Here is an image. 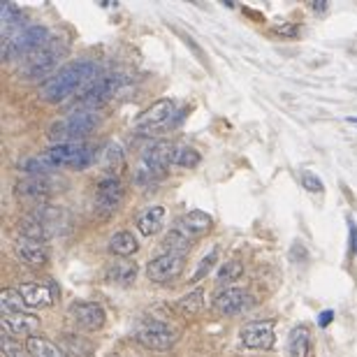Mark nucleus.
<instances>
[{"label": "nucleus", "mask_w": 357, "mask_h": 357, "mask_svg": "<svg viewBox=\"0 0 357 357\" xmlns=\"http://www.w3.org/2000/svg\"><path fill=\"white\" fill-rule=\"evenodd\" d=\"M98 76L100 68L93 61H72L68 65H63L49 81H44L37 95H40V100L49 102V105H61V102L76 98L81 91H86Z\"/></svg>", "instance_id": "nucleus-1"}, {"label": "nucleus", "mask_w": 357, "mask_h": 357, "mask_svg": "<svg viewBox=\"0 0 357 357\" xmlns=\"http://www.w3.org/2000/svg\"><path fill=\"white\" fill-rule=\"evenodd\" d=\"M68 56V42L61 37H51L42 49L23 59L17 68V76L23 81H49L59 72V65Z\"/></svg>", "instance_id": "nucleus-2"}, {"label": "nucleus", "mask_w": 357, "mask_h": 357, "mask_svg": "<svg viewBox=\"0 0 357 357\" xmlns=\"http://www.w3.org/2000/svg\"><path fill=\"white\" fill-rule=\"evenodd\" d=\"M98 125H100V114L95 110H70L68 116L54 121V123L49 125L47 137L51 146L79 144L84 142V137L91 135Z\"/></svg>", "instance_id": "nucleus-3"}, {"label": "nucleus", "mask_w": 357, "mask_h": 357, "mask_svg": "<svg viewBox=\"0 0 357 357\" xmlns=\"http://www.w3.org/2000/svg\"><path fill=\"white\" fill-rule=\"evenodd\" d=\"M49 40H51V35L44 26H37V23L23 26V28L17 30L14 35H10L3 40V61L21 63L23 59H28L30 54H35L37 49H42Z\"/></svg>", "instance_id": "nucleus-4"}, {"label": "nucleus", "mask_w": 357, "mask_h": 357, "mask_svg": "<svg viewBox=\"0 0 357 357\" xmlns=\"http://www.w3.org/2000/svg\"><path fill=\"white\" fill-rule=\"evenodd\" d=\"M44 158L56 167H70V170H88L98 158V146L79 142V144H61V146H51L44 151Z\"/></svg>", "instance_id": "nucleus-5"}, {"label": "nucleus", "mask_w": 357, "mask_h": 357, "mask_svg": "<svg viewBox=\"0 0 357 357\" xmlns=\"http://www.w3.org/2000/svg\"><path fill=\"white\" fill-rule=\"evenodd\" d=\"M123 86L121 74H100L86 91H81L74 98V110H95L98 112L105 102H110Z\"/></svg>", "instance_id": "nucleus-6"}, {"label": "nucleus", "mask_w": 357, "mask_h": 357, "mask_svg": "<svg viewBox=\"0 0 357 357\" xmlns=\"http://www.w3.org/2000/svg\"><path fill=\"white\" fill-rule=\"evenodd\" d=\"M135 339H137V343H142L144 348L163 353V350H170L176 343V332L163 320L144 318L135 329Z\"/></svg>", "instance_id": "nucleus-7"}, {"label": "nucleus", "mask_w": 357, "mask_h": 357, "mask_svg": "<svg viewBox=\"0 0 357 357\" xmlns=\"http://www.w3.org/2000/svg\"><path fill=\"white\" fill-rule=\"evenodd\" d=\"M123 197H125V188H123V183H121L119 176L107 174L95 183L93 204L102 216H110V214L116 212V209L121 207V202H123Z\"/></svg>", "instance_id": "nucleus-8"}, {"label": "nucleus", "mask_w": 357, "mask_h": 357, "mask_svg": "<svg viewBox=\"0 0 357 357\" xmlns=\"http://www.w3.org/2000/svg\"><path fill=\"white\" fill-rule=\"evenodd\" d=\"M172 116H174V102H172L170 98H161L139 114L137 121H135V127L139 132L153 135V132H161L163 127L172 121Z\"/></svg>", "instance_id": "nucleus-9"}, {"label": "nucleus", "mask_w": 357, "mask_h": 357, "mask_svg": "<svg viewBox=\"0 0 357 357\" xmlns=\"http://www.w3.org/2000/svg\"><path fill=\"white\" fill-rule=\"evenodd\" d=\"M23 302L28 309H47L59 299V285L54 278H44V280H33V283H21L19 285Z\"/></svg>", "instance_id": "nucleus-10"}, {"label": "nucleus", "mask_w": 357, "mask_h": 357, "mask_svg": "<svg viewBox=\"0 0 357 357\" xmlns=\"http://www.w3.org/2000/svg\"><path fill=\"white\" fill-rule=\"evenodd\" d=\"M68 316L84 332H100L107 323L105 309L98 302H72L68 309Z\"/></svg>", "instance_id": "nucleus-11"}, {"label": "nucleus", "mask_w": 357, "mask_h": 357, "mask_svg": "<svg viewBox=\"0 0 357 357\" xmlns=\"http://www.w3.org/2000/svg\"><path fill=\"white\" fill-rule=\"evenodd\" d=\"M183 267H186L183 255L163 253L146 265V276H149L153 283H172V280H176L183 274Z\"/></svg>", "instance_id": "nucleus-12"}, {"label": "nucleus", "mask_w": 357, "mask_h": 357, "mask_svg": "<svg viewBox=\"0 0 357 357\" xmlns=\"http://www.w3.org/2000/svg\"><path fill=\"white\" fill-rule=\"evenodd\" d=\"M239 339L246 348L251 350H272L274 341H276V334H274V325L272 323H248L241 327Z\"/></svg>", "instance_id": "nucleus-13"}, {"label": "nucleus", "mask_w": 357, "mask_h": 357, "mask_svg": "<svg viewBox=\"0 0 357 357\" xmlns=\"http://www.w3.org/2000/svg\"><path fill=\"white\" fill-rule=\"evenodd\" d=\"M174 158V144L172 142H153L151 146H146L139 163H144L158 178H163L167 174V167L172 165Z\"/></svg>", "instance_id": "nucleus-14"}, {"label": "nucleus", "mask_w": 357, "mask_h": 357, "mask_svg": "<svg viewBox=\"0 0 357 357\" xmlns=\"http://www.w3.org/2000/svg\"><path fill=\"white\" fill-rule=\"evenodd\" d=\"M253 306V299L246 290L239 288H223V292L214 297V309L218 311L221 316H237L244 314Z\"/></svg>", "instance_id": "nucleus-15"}, {"label": "nucleus", "mask_w": 357, "mask_h": 357, "mask_svg": "<svg viewBox=\"0 0 357 357\" xmlns=\"http://www.w3.org/2000/svg\"><path fill=\"white\" fill-rule=\"evenodd\" d=\"M0 325H3L5 334L30 339V336H35V332L40 329V318L33 314H3Z\"/></svg>", "instance_id": "nucleus-16"}, {"label": "nucleus", "mask_w": 357, "mask_h": 357, "mask_svg": "<svg viewBox=\"0 0 357 357\" xmlns=\"http://www.w3.org/2000/svg\"><path fill=\"white\" fill-rule=\"evenodd\" d=\"M14 253L19 258V263H23L26 267H44L49 260V253H47V246L40 244V241H30V239H23L19 237L14 241Z\"/></svg>", "instance_id": "nucleus-17"}, {"label": "nucleus", "mask_w": 357, "mask_h": 357, "mask_svg": "<svg viewBox=\"0 0 357 357\" xmlns=\"http://www.w3.org/2000/svg\"><path fill=\"white\" fill-rule=\"evenodd\" d=\"M17 195L26 197V200H47V197L54 193V178L51 176H26L21 181H17Z\"/></svg>", "instance_id": "nucleus-18"}, {"label": "nucleus", "mask_w": 357, "mask_h": 357, "mask_svg": "<svg viewBox=\"0 0 357 357\" xmlns=\"http://www.w3.org/2000/svg\"><path fill=\"white\" fill-rule=\"evenodd\" d=\"M17 229H19V237L30 239V241H40V244H44V241L51 237L47 221H42L37 214L21 216V218L17 221Z\"/></svg>", "instance_id": "nucleus-19"}, {"label": "nucleus", "mask_w": 357, "mask_h": 357, "mask_svg": "<svg viewBox=\"0 0 357 357\" xmlns=\"http://www.w3.org/2000/svg\"><path fill=\"white\" fill-rule=\"evenodd\" d=\"M105 278L110 283L119 285V288H130L137 280V265L130 263V260H114V263L107 267Z\"/></svg>", "instance_id": "nucleus-20"}, {"label": "nucleus", "mask_w": 357, "mask_h": 357, "mask_svg": "<svg viewBox=\"0 0 357 357\" xmlns=\"http://www.w3.org/2000/svg\"><path fill=\"white\" fill-rule=\"evenodd\" d=\"M165 225V207H149L137 216V229L144 237H153Z\"/></svg>", "instance_id": "nucleus-21"}, {"label": "nucleus", "mask_w": 357, "mask_h": 357, "mask_svg": "<svg viewBox=\"0 0 357 357\" xmlns=\"http://www.w3.org/2000/svg\"><path fill=\"white\" fill-rule=\"evenodd\" d=\"M178 225H181V229L186 234H193V237H197V234H204V232H209V229H212L214 218L207 212L193 209V212H188L186 216H181Z\"/></svg>", "instance_id": "nucleus-22"}, {"label": "nucleus", "mask_w": 357, "mask_h": 357, "mask_svg": "<svg viewBox=\"0 0 357 357\" xmlns=\"http://www.w3.org/2000/svg\"><path fill=\"white\" fill-rule=\"evenodd\" d=\"M26 353L30 357H68L65 350L56 346L54 341L44 339V336H30V339H26Z\"/></svg>", "instance_id": "nucleus-23"}, {"label": "nucleus", "mask_w": 357, "mask_h": 357, "mask_svg": "<svg viewBox=\"0 0 357 357\" xmlns=\"http://www.w3.org/2000/svg\"><path fill=\"white\" fill-rule=\"evenodd\" d=\"M110 251L114 255H119V258H130V255H135L139 251V244H137L135 234L127 232V229H121V232L112 234Z\"/></svg>", "instance_id": "nucleus-24"}, {"label": "nucleus", "mask_w": 357, "mask_h": 357, "mask_svg": "<svg viewBox=\"0 0 357 357\" xmlns=\"http://www.w3.org/2000/svg\"><path fill=\"white\" fill-rule=\"evenodd\" d=\"M17 170L23 172V174H28V176H51V172H54V165H51L47 158H44V153H40V156L21 158V161L17 163Z\"/></svg>", "instance_id": "nucleus-25"}, {"label": "nucleus", "mask_w": 357, "mask_h": 357, "mask_svg": "<svg viewBox=\"0 0 357 357\" xmlns=\"http://www.w3.org/2000/svg\"><path fill=\"white\" fill-rule=\"evenodd\" d=\"M190 234L183 232L181 227H176V229H170L167 234H165V239H163V248H165V253H172V255H186L190 251Z\"/></svg>", "instance_id": "nucleus-26"}, {"label": "nucleus", "mask_w": 357, "mask_h": 357, "mask_svg": "<svg viewBox=\"0 0 357 357\" xmlns=\"http://www.w3.org/2000/svg\"><path fill=\"white\" fill-rule=\"evenodd\" d=\"M23 19H21V10L12 3L3 5V14H0V28H3V40L10 35H14L17 30L23 28Z\"/></svg>", "instance_id": "nucleus-27"}, {"label": "nucleus", "mask_w": 357, "mask_h": 357, "mask_svg": "<svg viewBox=\"0 0 357 357\" xmlns=\"http://www.w3.org/2000/svg\"><path fill=\"white\" fill-rule=\"evenodd\" d=\"M105 167L110 170V176H121L125 172V153L121 144L110 142L105 149Z\"/></svg>", "instance_id": "nucleus-28"}, {"label": "nucleus", "mask_w": 357, "mask_h": 357, "mask_svg": "<svg viewBox=\"0 0 357 357\" xmlns=\"http://www.w3.org/2000/svg\"><path fill=\"white\" fill-rule=\"evenodd\" d=\"M309 353V329L299 325L288 334V357H306Z\"/></svg>", "instance_id": "nucleus-29"}, {"label": "nucleus", "mask_w": 357, "mask_h": 357, "mask_svg": "<svg viewBox=\"0 0 357 357\" xmlns=\"http://www.w3.org/2000/svg\"><path fill=\"white\" fill-rule=\"evenodd\" d=\"M174 167L183 170H195L200 165V153H197L190 144H174V158H172Z\"/></svg>", "instance_id": "nucleus-30"}, {"label": "nucleus", "mask_w": 357, "mask_h": 357, "mask_svg": "<svg viewBox=\"0 0 357 357\" xmlns=\"http://www.w3.org/2000/svg\"><path fill=\"white\" fill-rule=\"evenodd\" d=\"M0 309H3V314H28V306H26L21 292L19 288H5L0 292Z\"/></svg>", "instance_id": "nucleus-31"}, {"label": "nucleus", "mask_w": 357, "mask_h": 357, "mask_svg": "<svg viewBox=\"0 0 357 357\" xmlns=\"http://www.w3.org/2000/svg\"><path fill=\"white\" fill-rule=\"evenodd\" d=\"M244 276V265L241 260H227V263L221 265L218 276H216V283L218 285H232Z\"/></svg>", "instance_id": "nucleus-32"}, {"label": "nucleus", "mask_w": 357, "mask_h": 357, "mask_svg": "<svg viewBox=\"0 0 357 357\" xmlns=\"http://www.w3.org/2000/svg\"><path fill=\"white\" fill-rule=\"evenodd\" d=\"M202 297H204V290H193V292H188L186 297L178 302V311H183L186 316H195V314H200V309H202Z\"/></svg>", "instance_id": "nucleus-33"}, {"label": "nucleus", "mask_w": 357, "mask_h": 357, "mask_svg": "<svg viewBox=\"0 0 357 357\" xmlns=\"http://www.w3.org/2000/svg\"><path fill=\"white\" fill-rule=\"evenodd\" d=\"M216 260H218V251H212L207 255V258H202V263L197 265V269H195V274H193V283H197V280H202L204 276H207L209 274V269H212V267L216 265Z\"/></svg>", "instance_id": "nucleus-34"}, {"label": "nucleus", "mask_w": 357, "mask_h": 357, "mask_svg": "<svg viewBox=\"0 0 357 357\" xmlns=\"http://www.w3.org/2000/svg\"><path fill=\"white\" fill-rule=\"evenodd\" d=\"M79 348L81 350H88V353H91V346H88L86 341L76 339V336H74V339H72V336H65V348H63V350H65L68 357H76V355H79Z\"/></svg>", "instance_id": "nucleus-35"}, {"label": "nucleus", "mask_w": 357, "mask_h": 357, "mask_svg": "<svg viewBox=\"0 0 357 357\" xmlns=\"http://www.w3.org/2000/svg\"><path fill=\"white\" fill-rule=\"evenodd\" d=\"M3 353L5 357H23V348L10 334H3Z\"/></svg>", "instance_id": "nucleus-36"}, {"label": "nucleus", "mask_w": 357, "mask_h": 357, "mask_svg": "<svg viewBox=\"0 0 357 357\" xmlns=\"http://www.w3.org/2000/svg\"><path fill=\"white\" fill-rule=\"evenodd\" d=\"M302 186L309 190V193H323V181L311 172H304L302 174Z\"/></svg>", "instance_id": "nucleus-37"}, {"label": "nucleus", "mask_w": 357, "mask_h": 357, "mask_svg": "<svg viewBox=\"0 0 357 357\" xmlns=\"http://www.w3.org/2000/svg\"><path fill=\"white\" fill-rule=\"evenodd\" d=\"M274 35L288 37V40H292V37L299 35V26H295V23H280V26H276V28H274Z\"/></svg>", "instance_id": "nucleus-38"}, {"label": "nucleus", "mask_w": 357, "mask_h": 357, "mask_svg": "<svg viewBox=\"0 0 357 357\" xmlns=\"http://www.w3.org/2000/svg\"><path fill=\"white\" fill-rule=\"evenodd\" d=\"M332 320H334V311H329V309L318 316V325H320V327H327Z\"/></svg>", "instance_id": "nucleus-39"}, {"label": "nucleus", "mask_w": 357, "mask_h": 357, "mask_svg": "<svg viewBox=\"0 0 357 357\" xmlns=\"http://www.w3.org/2000/svg\"><path fill=\"white\" fill-rule=\"evenodd\" d=\"M311 10L314 12H327V3H311Z\"/></svg>", "instance_id": "nucleus-40"}, {"label": "nucleus", "mask_w": 357, "mask_h": 357, "mask_svg": "<svg viewBox=\"0 0 357 357\" xmlns=\"http://www.w3.org/2000/svg\"><path fill=\"white\" fill-rule=\"evenodd\" d=\"M348 121H350V123H357V116H350Z\"/></svg>", "instance_id": "nucleus-41"}, {"label": "nucleus", "mask_w": 357, "mask_h": 357, "mask_svg": "<svg viewBox=\"0 0 357 357\" xmlns=\"http://www.w3.org/2000/svg\"><path fill=\"white\" fill-rule=\"evenodd\" d=\"M355 253H357V246H355Z\"/></svg>", "instance_id": "nucleus-42"}]
</instances>
